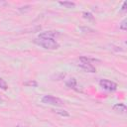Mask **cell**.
Returning a JSON list of instances; mask_svg holds the SVG:
<instances>
[{"label": "cell", "mask_w": 127, "mask_h": 127, "mask_svg": "<svg viewBox=\"0 0 127 127\" xmlns=\"http://www.w3.org/2000/svg\"><path fill=\"white\" fill-rule=\"evenodd\" d=\"M34 43L37 44L38 46L46 49V50H51V51H54V50H58L60 48V44L54 40V39H48V38H36L34 40Z\"/></svg>", "instance_id": "1"}, {"label": "cell", "mask_w": 127, "mask_h": 127, "mask_svg": "<svg viewBox=\"0 0 127 127\" xmlns=\"http://www.w3.org/2000/svg\"><path fill=\"white\" fill-rule=\"evenodd\" d=\"M42 102L45 104H48V105H53V106H63L64 104V102L61 98L50 95V94L44 95L42 98Z\"/></svg>", "instance_id": "2"}, {"label": "cell", "mask_w": 127, "mask_h": 127, "mask_svg": "<svg viewBox=\"0 0 127 127\" xmlns=\"http://www.w3.org/2000/svg\"><path fill=\"white\" fill-rule=\"evenodd\" d=\"M99 85L107 91H115L117 89V83L109 79H105V78L99 80Z\"/></svg>", "instance_id": "3"}, {"label": "cell", "mask_w": 127, "mask_h": 127, "mask_svg": "<svg viewBox=\"0 0 127 127\" xmlns=\"http://www.w3.org/2000/svg\"><path fill=\"white\" fill-rule=\"evenodd\" d=\"M78 66H79L81 69H83L84 71H86V72H91V73L96 72V68L93 66V64H87V63H82V62H80V63L78 64Z\"/></svg>", "instance_id": "4"}, {"label": "cell", "mask_w": 127, "mask_h": 127, "mask_svg": "<svg viewBox=\"0 0 127 127\" xmlns=\"http://www.w3.org/2000/svg\"><path fill=\"white\" fill-rule=\"evenodd\" d=\"M58 36H60V33L58 31H46L39 35V38H48V39H56Z\"/></svg>", "instance_id": "5"}, {"label": "cell", "mask_w": 127, "mask_h": 127, "mask_svg": "<svg viewBox=\"0 0 127 127\" xmlns=\"http://www.w3.org/2000/svg\"><path fill=\"white\" fill-rule=\"evenodd\" d=\"M112 109L115 111V112H118V113H126V110H127V107L124 103H116L113 105Z\"/></svg>", "instance_id": "6"}, {"label": "cell", "mask_w": 127, "mask_h": 127, "mask_svg": "<svg viewBox=\"0 0 127 127\" xmlns=\"http://www.w3.org/2000/svg\"><path fill=\"white\" fill-rule=\"evenodd\" d=\"M79 62L87 63V64H92V63H100V60H97V59H94V58H90V57H86V56H82V57H79Z\"/></svg>", "instance_id": "7"}, {"label": "cell", "mask_w": 127, "mask_h": 127, "mask_svg": "<svg viewBox=\"0 0 127 127\" xmlns=\"http://www.w3.org/2000/svg\"><path fill=\"white\" fill-rule=\"evenodd\" d=\"M58 3H59V5L64 6L65 8H74L75 7V3L71 2V1H60Z\"/></svg>", "instance_id": "8"}, {"label": "cell", "mask_w": 127, "mask_h": 127, "mask_svg": "<svg viewBox=\"0 0 127 127\" xmlns=\"http://www.w3.org/2000/svg\"><path fill=\"white\" fill-rule=\"evenodd\" d=\"M65 85L68 87V88H73V89H75V86H76V79L75 78H70V79H68L66 82H65Z\"/></svg>", "instance_id": "9"}, {"label": "cell", "mask_w": 127, "mask_h": 127, "mask_svg": "<svg viewBox=\"0 0 127 127\" xmlns=\"http://www.w3.org/2000/svg\"><path fill=\"white\" fill-rule=\"evenodd\" d=\"M24 85L30 86V87H37L38 86V82L36 80H29V81H26L24 83Z\"/></svg>", "instance_id": "10"}, {"label": "cell", "mask_w": 127, "mask_h": 127, "mask_svg": "<svg viewBox=\"0 0 127 127\" xmlns=\"http://www.w3.org/2000/svg\"><path fill=\"white\" fill-rule=\"evenodd\" d=\"M82 16H83L84 19H87V20H89V21H93V20H94L92 14L89 13V12H83V13H82Z\"/></svg>", "instance_id": "11"}, {"label": "cell", "mask_w": 127, "mask_h": 127, "mask_svg": "<svg viewBox=\"0 0 127 127\" xmlns=\"http://www.w3.org/2000/svg\"><path fill=\"white\" fill-rule=\"evenodd\" d=\"M0 88L3 89V90L8 89V84H7V82L2 77H0Z\"/></svg>", "instance_id": "12"}, {"label": "cell", "mask_w": 127, "mask_h": 127, "mask_svg": "<svg viewBox=\"0 0 127 127\" xmlns=\"http://www.w3.org/2000/svg\"><path fill=\"white\" fill-rule=\"evenodd\" d=\"M127 20L126 19H124L120 24H119V29L120 30H122V31H126L127 30Z\"/></svg>", "instance_id": "13"}, {"label": "cell", "mask_w": 127, "mask_h": 127, "mask_svg": "<svg viewBox=\"0 0 127 127\" xmlns=\"http://www.w3.org/2000/svg\"><path fill=\"white\" fill-rule=\"evenodd\" d=\"M56 113L59 114V115H61V116H64V117H68L69 116V113L66 112L65 110H57Z\"/></svg>", "instance_id": "14"}, {"label": "cell", "mask_w": 127, "mask_h": 127, "mask_svg": "<svg viewBox=\"0 0 127 127\" xmlns=\"http://www.w3.org/2000/svg\"><path fill=\"white\" fill-rule=\"evenodd\" d=\"M126 6H127V2L124 1V2H123V5H122V8H121V11H122V12H125V11L127 10Z\"/></svg>", "instance_id": "15"}, {"label": "cell", "mask_w": 127, "mask_h": 127, "mask_svg": "<svg viewBox=\"0 0 127 127\" xmlns=\"http://www.w3.org/2000/svg\"><path fill=\"white\" fill-rule=\"evenodd\" d=\"M16 127H27V126H23V125H17Z\"/></svg>", "instance_id": "16"}, {"label": "cell", "mask_w": 127, "mask_h": 127, "mask_svg": "<svg viewBox=\"0 0 127 127\" xmlns=\"http://www.w3.org/2000/svg\"><path fill=\"white\" fill-rule=\"evenodd\" d=\"M3 101V99H2V97H1V95H0V102H2Z\"/></svg>", "instance_id": "17"}]
</instances>
